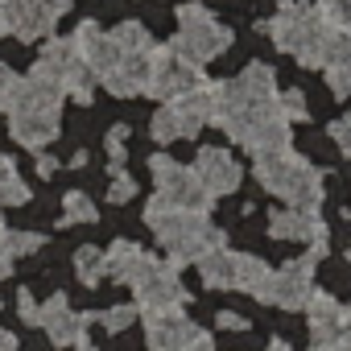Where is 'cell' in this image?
<instances>
[{
    "label": "cell",
    "mask_w": 351,
    "mask_h": 351,
    "mask_svg": "<svg viewBox=\"0 0 351 351\" xmlns=\"http://www.w3.org/2000/svg\"><path fill=\"white\" fill-rule=\"evenodd\" d=\"M339 351H351V306L339 318Z\"/></svg>",
    "instance_id": "obj_41"
},
{
    "label": "cell",
    "mask_w": 351,
    "mask_h": 351,
    "mask_svg": "<svg viewBox=\"0 0 351 351\" xmlns=\"http://www.w3.org/2000/svg\"><path fill=\"white\" fill-rule=\"evenodd\" d=\"M277 104H281V116H285L289 124L310 116V104H306V95H302V91H281V95H277Z\"/></svg>",
    "instance_id": "obj_33"
},
{
    "label": "cell",
    "mask_w": 351,
    "mask_h": 351,
    "mask_svg": "<svg viewBox=\"0 0 351 351\" xmlns=\"http://www.w3.org/2000/svg\"><path fill=\"white\" fill-rule=\"evenodd\" d=\"M141 256H145V248H141V244H132V240H116V244L104 252V277H112V281L128 285V277L136 273Z\"/></svg>",
    "instance_id": "obj_21"
},
{
    "label": "cell",
    "mask_w": 351,
    "mask_h": 351,
    "mask_svg": "<svg viewBox=\"0 0 351 351\" xmlns=\"http://www.w3.org/2000/svg\"><path fill=\"white\" fill-rule=\"evenodd\" d=\"M195 87H203V66L186 62L182 54H173L169 46H153L145 95H157L161 104H173V99H182V95L195 91Z\"/></svg>",
    "instance_id": "obj_8"
},
{
    "label": "cell",
    "mask_w": 351,
    "mask_h": 351,
    "mask_svg": "<svg viewBox=\"0 0 351 351\" xmlns=\"http://www.w3.org/2000/svg\"><path fill=\"white\" fill-rule=\"evenodd\" d=\"M314 265H318V256H314V252H306V256H298V261L281 265V269L273 273L269 302H273V306H281V310H306V306H310V298L318 293V289H314Z\"/></svg>",
    "instance_id": "obj_10"
},
{
    "label": "cell",
    "mask_w": 351,
    "mask_h": 351,
    "mask_svg": "<svg viewBox=\"0 0 351 351\" xmlns=\"http://www.w3.org/2000/svg\"><path fill=\"white\" fill-rule=\"evenodd\" d=\"M199 277L207 289H232V277H236V252L228 248H215L199 261Z\"/></svg>",
    "instance_id": "obj_22"
},
{
    "label": "cell",
    "mask_w": 351,
    "mask_h": 351,
    "mask_svg": "<svg viewBox=\"0 0 351 351\" xmlns=\"http://www.w3.org/2000/svg\"><path fill=\"white\" fill-rule=\"evenodd\" d=\"M95 322H99L108 335H120V330H128V326L136 322V306H112L108 314H95Z\"/></svg>",
    "instance_id": "obj_32"
},
{
    "label": "cell",
    "mask_w": 351,
    "mask_h": 351,
    "mask_svg": "<svg viewBox=\"0 0 351 351\" xmlns=\"http://www.w3.org/2000/svg\"><path fill=\"white\" fill-rule=\"evenodd\" d=\"M322 9H326V17H330L343 34H351V0H326Z\"/></svg>",
    "instance_id": "obj_35"
},
{
    "label": "cell",
    "mask_w": 351,
    "mask_h": 351,
    "mask_svg": "<svg viewBox=\"0 0 351 351\" xmlns=\"http://www.w3.org/2000/svg\"><path fill=\"white\" fill-rule=\"evenodd\" d=\"M75 273H79L83 285H99V281H104V248L83 244V248L75 252Z\"/></svg>",
    "instance_id": "obj_30"
},
{
    "label": "cell",
    "mask_w": 351,
    "mask_h": 351,
    "mask_svg": "<svg viewBox=\"0 0 351 351\" xmlns=\"http://www.w3.org/2000/svg\"><path fill=\"white\" fill-rule=\"evenodd\" d=\"M0 351H17V335L0 326Z\"/></svg>",
    "instance_id": "obj_43"
},
{
    "label": "cell",
    "mask_w": 351,
    "mask_h": 351,
    "mask_svg": "<svg viewBox=\"0 0 351 351\" xmlns=\"http://www.w3.org/2000/svg\"><path fill=\"white\" fill-rule=\"evenodd\" d=\"M149 132H153V141H157V145H173V141H182V136H186V128H182V116L173 112L169 104H161V108L153 112V120H149Z\"/></svg>",
    "instance_id": "obj_27"
},
{
    "label": "cell",
    "mask_w": 351,
    "mask_h": 351,
    "mask_svg": "<svg viewBox=\"0 0 351 351\" xmlns=\"http://www.w3.org/2000/svg\"><path fill=\"white\" fill-rule=\"evenodd\" d=\"M132 293H136V310L145 314H161V310H182L186 306V289L178 281V269H169L161 256L145 252L136 273L128 277Z\"/></svg>",
    "instance_id": "obj_6"
},
{
    "label": "cell",
    "mask_w": 351,
    "mask_h": 351,
    "mask_svg": "<svg viewBox=\"0 0 351 351\" xmlns=\"http://www.w3.org/2000/svg\"><path fill=\"white\" fill-rule=\"evenodd\" d=\"M112 42L120 46V54H149V50H153L149 29L136 25V21H120V25L112 29Z\"/></svg>",
    "instance_id": "obj_28"
},
{
    "label": "cell",
    "mask_w": 351,
    "mask_h": 351,
    "mask_svg": "<svg viewBox=\"0 0 351 351\" xmlns=\"http://www.w3.org/2000/svg\"><path fill=\"white\" fill-rule=\"evenodd\" d=\"M91 322H95V314H75L71 302H66V293H54L46 306H38V326L50 335L54 347H75L87 335Z\"/></svg>",
    "instance_id": "obj_13"
},
{
    "label": "cell",
    "mask_w": 351,
    "mask_h": 351,
    "mask_svg": "<svg viewBox=\"0 0 351 351\" xmlns=\"http://www.w3.org/2000/svg\"><path fill=\"white\" fill-rule=\"evenodd\" d=\"M54 169H58V161H54L50 153H38V173H42V178H50Z\"/></svg>",
    "instance_id": "obj_42"
},
{
    "label": "cell",
    "mask_w": 351,
    "mask_h": 351,
    "mask_svg": "<svg viewBox=\"0 0 351 351\" xmlns=\"http://www.w3.org/2000/svg\"><path fill=\"white\" fill-rule=\"evenodd\" d=\"M256 182H261L269 195L285 199L293 211H318L322 199H326V191H322V173H318L306 157H298L293 149L256 157Z\"/></svg>",
    "instance_id": "obj_4"
},
{
    "label": "cell",
    "mask_w": 351,
    "mask_h": 351,
    "mask_svg": "<svg viewBox=\"0 0 351 351\" xmlns=\"http://www.w3.org/2000/svg\"><path fill=\"white\" fill-rule=\"evenodd\" d=\"M124 136H128V124H116V128L108 132V157H112V169H120V161H124Z\"/></svg>",
    "instance_id": "obj_36"
},
{
    "label": "cell",
    "mask_w": 351,
    "mask_h": 351,
    "mask_svg": "<svg viewBox=\"0 0 351 351\" xmlns=\"http://www.w3.org/2000/svg\"><path fill=\"white\" fill-rule=\"evenodd\" d=\"M75 351H95V347H91V343H87V335H83V339L75 343Z\"/></svg>",
    "instance_id": "obj_47"
},
{
    "label": "cell",
    "mask_w": 351,
    "mask_h": 351,
    "mask_svg": "<svg viewBox=\"0 0 351 351\" xmlns=\"http://www.w3.org/2000/svg\"><path fill=\"white\" fill-rule=\"evenodd\" d=\"M75 62H79V46H75L71 38H50V42L42 46V54H38V62H34L29 75L50 79V83L62 87V79H66V71H71Z\"/></svg>",
    "instance_id": "obj_18"
},
{
    "label": "cell",
    "mask_w": 351,
    "mask_h": 351,
    "mask_svg": "<svg viewBox=\"0 0 351 351\" xmlns=\"http://www.w3.org/2000/svg\"><path fill=\"white\" fill-rule=\"evenodd\" d=\"M95 87H99V79H95V71L79 58L71 71H66V79H62V95H71L75 104H91L95 99Z\"/></svg>",
    "instance_id": "obj_25"
},
{
    "label": "cell",
    "mask_w": 351,
    "mask_h": 351,
    "mask_svg": "<svg viewBox=\"0 0 351 351\" xmlns=\"http://www.w3.org/2000/svg\"><path fill=\"white\" fill-rule=\"evenodd\" d=\"M13 273V256H5V252H0V281H5Z\"/></svg>",
    "instance_id": "obj_44"
},
{
    "label": "cell",
    "mask_w": 351,
    "mask_h": 351,
    "mask_svg": "<svg viewBox=\"0 0 351 351\" xmlns=\"http://www.w3.org/2000/svg\"><path fill=\"white\" fill-rule=\"evenodd\" d=\"M269 34L277 50L293 54L302 66H314V71H322L326 58L351 38L326 17L322 5H293V0H281V13L269 21Z\"/></svg>",
    "instance_id": "obj_1"
},
{
    "label": "cell",
    "mask_w": 351,
    "mask_h": 351,
    "mask_svg": "<svg viewBox=\"0 0 351 351\" xmlns=\"http://www.w3.org/2000/svg\"><path fill=\"white\" fill-rule=\"evenodd\" d=\"M169 108L182 116L186 136H199V128H203V124H211V83H203V87H195V91H186L182 99H173Z\"/></svg>",
    "instance_id": "obj_20"
},
{
    "label": "cell",
    "mask_w": 351,
    "mask_h": 351,
    "mask_svg": "<svg viewBox=\"0 0 351 351\" xmlns=\"http://www.w3.org/2000/svg\"><path fill=\"white\" fill-rule=\"evenodd\" d=\"M330 136H335V145L351 157V112H347L343 120H335V124H330Z\"/></svg>",
    "instance_id": "obj_38"
},
{
    "label": "cell",
    "mask_w": 351,
    "mask_h": 351,
    "mask_svg": "<svg viewBox=\"0 0 351 351\" xmlns=\"http://www.w3.org/2000/svg\"><path fill=\"white\" fill-rule=\"evenodd\" d=\"M25 203H29V186L21 182L17 161L0 153V207H25Z\"/></svg>",
    "instance_id": "obj_24"
},
{
    "label": "cell",
    "mask_w": 351,
    "mask_h": 351,
    "mask_svg": "<svg viewBox=\"0 0 351 351\" xmlns=\"http://www.w3.org/2000/svg\"><path fill=\"white\" fill-rule=\"evenodd\" d=\"M322 71H326V83H330V91H335V95H351V38H347L330 58H326V66H322Z\"/></svg>",
    "instance_id": "obj_26"
},
{
    "label": "cell",
    "mask_w": 351,
    "mask_h": 351,
    "mask_svg": "<svg viewBox=\"0 0 351 351\" xmlns=\"http://www.w3.org/2000/svg\"><path fill=\"white\" fill-rule=\"evenodd\" d=\"M195 178L207 186V195H232L236 186H240V165H236V157L228 153V149H199L195 153Z\"/></svg>",
    "instance_id": "obj_14"
},
{
    "label": "cell",
    "mask_w": 351,
    "mask_h": 351,
    "mask_svg": "<svg viewBox=\"0 0 351 351\" xmlns=\"http://www.w3.org/2000/svg\"><path fill=\"white\" fill-rule=\"evenodd\" d=\"M0 34H5V0H0Z\"/></svg>",
    "instance_id": "obj_48"
},
{
    "label": "cell",
    "mask_w": 351,
    "mask_h": 351,
    "mask_svg": "<svg viewBox=\"0 0 351 351\" xmlns=\"http://www.w3.org/2000/svg\"><path fill=\"white\" fill-rule=\"evenodd\" d=\"M62 87L50 83V79H17V91H13V104H9V132L17 145L25 149H46L50 141H58L62 124Z\"/></svg>",
    "instance_id": "obj_3"
},
{
    "label": "cell",
    "mask_w": 351,
    "mask_h": 351,
    "mask_svg": "<svg viewBox=\"0 0 351 351\" xmlns=\"http://www.w3.org/2000/svg\"><path fill=\"white\" fill-rule=\"evenodd\" d=\"M149 58H153V50H149V54H124V58L116 62V71H108L99 83H104L112 95H120V99L145 95V87H149Z\"/></svg>",
    "instance_id": "obj_17"
},
{
    "label": "cell",
    "mask_w": 351,
    "mask_h": 351,
    "mask_svg": "<svg viewBox=\"0 0 351 351\" xmlns=\"http://www.w3.org/2000/svg\"><path fill=\"white\" fill-rule=\"evenodd\" d=\"M42 244H46L42 232H13V228L0 223V252H5V256H29V252H38Z\"/></svg>",
    "instance_id": "obj_29"
},
{
    "label": "cell",
    "mask_w": 351,
    "mask_h": 351,
    "mask_svg": "<svg viewBox=\"0 0 351 351\" xmlns=\"http://www.w3.org/2000/svg\"><path fill=\"white\" fill-rule=\"evenodd\" d=\"M62 223H95V203L83 195V191H71L66 199H62Z\"/></svg>",
    "instance_id": "obj_31"
},
{
    "label": "cell",
    "mask_w": 351,
    "mask_h": 351,
    "mask_svg": "<svg viewBox=\"0 0 351 351\" xmlns=\"http://www.w3.org/2000/svg\"><path fill=\"white\" fill-rule=\"evenodd\" d=\"M136 195V182L128 178L124 169H112V186H108V203H128Z\"/></svg>",
    "instance_id": "obj_34"
},
{
    "label": "cell",
    "mask_w": 351,
    "mask_h": 351,
    "mask_svg": "<svg viewBox=\"0 0 351 351\" xmlns=\"http://www.w3.org/2000/svg\"><path fill=\"white\" fill-rule=\"evenodd\" d=\"M219 326H223V330H248L252 322H248L244 314H236V310H223V314H219Z\"/></svg>",
    "instance_id": "obj_40"
},
{
    "label": "cell",
    "mask_w": 351,
    "mask_h": 351,
    "mask_svg": "<svg viewBox=\"0 0 351 351\" xmlns=\"http://www.w3.org/2000/svg\"><path fill=\"white\" fill-rule=\"evenodd\" d=\"M269 236L281 244H310V252L322 261L326 252V223L318 219V211H273L269 215Z\"/></svg>",
    "instance_id": "obj_12"
},
{
    "label": "cell",
    "mask_w": 351,
    "mask_h": 351,
    "mask_svg": "<svg viewBox=\"0 0 351 351\" xmlns=\"http://www.w3.org/2000/svg\"><path fill=\"white\" fill-rule=\"evenodd\" d=\"M339 318L343 306L330 293H314L306 306V322H310V351H339Z\"/></svg>",
    "instance_id": "obj_16"
},
{
    "label": "cell",
    "mask_w": 351,
    "mask_h": 351,
    "mask_svg": "<svg viewBox=\"0 0 351 351\" xmlns=\"http://www.w3.org/2000/svg\"><path fill=\"white\" fill-rule=\"evenodd\" d=\"M145 339L149 351H191L207 339V330L191 322L182 310H161V314H145Z\"/></svg>",
    "instance_id": "obj_11"
},
{
    "label": "cell",
    "mask_w": 351,
    "mask_h": 351,
    "mask_svg": "<svg viewBox=\"0 0 351 351\" xmlns=\"http://www.w3.org/2000/svg\"><path fill=\"white\" fill-rule=\"evenodd\" d=\"M145 223L153 228V236L165 248V265L169 269H182V265H199L207 252L223 248L228 236L199 211H182V207H169L165 199H149L145 207Z\"/></svg>",
    "instance_id": "obj_2"
},
{
    "label": "cell",
    "mask_w": 351,
    "mask_h": 351,
    "mask_svg": "<svg viewBox=\"0 0 351 351\" xmlns=\"http://www.w3.org/2000/svg\"><path fill=\"white\" fill-rule=\"evenodd\" d=\"M269 285H273V269H269L261 256H252V252L236 256V277H232V289L252 293L256 302H269Z\"/></svg>",
    "instance_id": "obj_19"
},
{
    "label": "cell",
    "mask_w": 351,
    "mask_h": 351,
    "mask_svg": "<svg viewBox=\"0 0 351 351\" xmlns=\"http://www.w3.org/2000/svg\"><path fill=\"white\" fill-rule=\"evenodd\" d=\"M13 91H17V71L0 62V112H9V104H13Z\"/></svg>",
    "instance_id": "obj_37"
},
{
    "label": "cell",
    "mask_w": 351,
    "mask_h": 351,
    "mask_svg": "<svg viewBox=\"0 0 351 351\" xmlns=\"http://www.w3.org/2000/svg\"><path fill=\"white\" fill-rule=\"evenodd\" d=\"M71 42L79 46V58L95 71V79H104L108 71H116V62L124 58V54H120V46L112 42V34H104L95 21H83V25L71 34Z\"/></svg>",
    "instance_id": "obj_15"
},
{
    "label": "cell",
    "mask_w": 351,
    "mask_h": 351,
    "mask_svg": "<svg viewBox=\"0 0 351 351\" xmlns=\"http://www.w3.org/2000/svg\"><path fill=\"white\" fill-rule=\"evenodd\" d=\"M191 351H215V343H211V335H207V339H203L199 347H191Z\"/></svg>",
    "instance_id": "obj_46"
},
{
    "label": "cell",
    "mask_w": 351,
    "mask_h": 351,
    "mask_svg": "<svg viewBox=\"0 0 351 351\" xmlns=\"http://www.w3.org/2000/svg\"><path fill=\"white\" fill-rule=\"evenodd\" d=\"M269 351H293V347H289L285 339H273V343H269Z\"/></svg>",
    "instance_id": "obj_45"
},
{
    "label": "cell",
    "mask_w": 351,
    "mask_h": 351,
    "mask_svg": "<svg viewBox=\"0 0 351 351\" xmlns=\"http://www.w3.org/2000/svg\"><path fill=\"white\" fill-rule=\"evenodd\" d=\"M17 310H21V318H25L29 326H38V302H34V293H29V289H21V293H17Z\"/></svg>",
    "instance_id": "obj_39"
},
{
    "label": "cell",
    "mask_w": 351,
    "mask_h": 351,
    "mask_svg": "<svg viewBox=\"0 0 351 351\" xmlns=\"http://www.w3.org/2000/svg\"><path fill=\"white\" fill-rule=\"evenodd\" d=\"M236 83H240L244 99H277V95H281V91H277V75H273V66H265V62H248Z\"/></svg>",
    "instance_id": "obj_23"
},
{
    "label": "cell",
    "mask_w": 351,
    "mask_h": 351,
    "mask_svg": "<svg viewBox=\"0 0 351 351\" xmlns=\"http://www.w3.org/2000/svg\"><path fill=\"white\" fill-rule=\"evenodd\" d=\"M66 9H71V0H5V34L21 42L50 38Z\"/></svg>",
    "instance_id": "obj_9"
},
{
    "label": "cell",
    "mask_w": 351,
    "mask_h": 351,
    "mask_svg": "<svg viewBox=\"0 0 351 351\" xmlns=\"http://www.w3.org/2000/svg\"><path fill=\"white\" fill-rule=\"evenodd\" d=\"M165 46L173 54H182L186 62H195V66H207V62H215L232 46V34L203 5H182L178 9V38L165 42Z\"/></svg>",
    "instance_id": "obj_5"
},
{
    "label": "cell",
    "mask_w": 351,
    "mask_h": 351,
    "mask_svg": "<svg viewBox=\"0 0 351 351\" xmlns=\"http://www.w3.org/2000/svg\"><path fill=\"white\" fill-rule=\"evenodd\" d=\"M347 261H351V244H347Z\"/></svg>",
    "instance_id": "obj_49"
},
{
    "label": "cell",
    "mask_w": 351,
    "mask_h": 351,
    "mask_svg": "<svg viewBox=\"0 0 351 351\" xmlns=\"http://www.w3.org/2000/svg\"><path fill=\"white\" fill-rule=\"evenodd\" d=\"M149 173H153V186H157V199H165L169 207H182V211H199L207 215L215 195H207V186L195 178L191 165H178L165 153H153L149 157Z\"/></svg>",
    "instance_id": "obj_7"
}]
</instances>
